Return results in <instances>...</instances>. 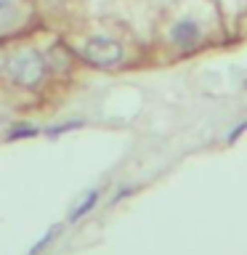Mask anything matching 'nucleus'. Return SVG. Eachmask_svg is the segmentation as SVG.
Here are the masks:
<instances>
[{"label":"nucleus","instance_id":"obj_9","mask_svg":"<svg viewBox=\"0 0 247 255\" xmlns=\"http://www.w3.org/2000/svg\"><path fill=\"white\" fill-rule=\"evenodd\" d=\"M133 191H135V186H123V189H120V191H117V194H115V197H112V205H117V202H123V199H125V197H130V194H133Z\"/></svg>","mask_w":247,"mask_h":255},{"label":"nucleus","instance_id":"obj_11","mask_svg":"<svg viewBox=\"0 0 247 255\" xmlns=\"http://www.w3.org/2000/svg\"><path fill=\"white\" fill-rule=\"evenodd\" d=\"M245 88H247V83H245Z\"/></svg>","mask_w":247,"mask_h":255},{"label":"nucleus","instance_id":"obj_1","mask_svg":"<svg viewBox=\"0 0 247 255\" xmlns=\"http://www.w3.org/2000/svg\"><path fill=\"white\" fill-rule=\"evenodd\" d=\"M45 72H48L45 59L37 51H32V48L19 51L8 61V77L21 88H37L45 80Z\"/></svg>","mask_w":247,"mask_h":255},{"label":"nucleus","instance_id":"obj_10","mask_svg":"<svg viewBox=\"0 0 247 255\" xmlns=\"http://www.w3.org/2000/svg\"><path fill=\"white\" fill-rule=\"evenodd\" d=\"M8 5V0H0V8H5Z\"/></svg>","mask_w":247,"mask_h":255},{"label":"nucleus","instance_id":"obj_7","mask_svg":"<svg viewBox=\"0 0 247 255\" xmlns=\"http://www.w3.org/2000/svg\"><path fill=\"white\" fill-rule=\"evenodd\" d=\"M83 125H85L83 120H69V123H61V125L45 128V135H48V138H56V135H61V133H69V130H77V128H83Z\"/></svg>","mask_w":247,"mask_h":255},{"label":"nucleus","instance_id":"obj_3","mask_svg":"<svg viewBox=\"0 0 247 255\" xmlns=\"http://www.w3.org/2000/svg\"><path fill=\"white\" fill-rule=\"evenodd\" d=\"M202 27L194 19H181L170 27V43L181 51H194V48L202 43Z\"/></svg>","mask_w":247,"mask_h":255},{"label":"nucleus","instance_id":"obj_4","mask_svg":"<svg viewBox=\"0 0 247 255\" xmlns=\"http://www.w3.org/2000/svg\"><path fill=\"white\" fill-rule=\"evenodd\" d=\"M99 199H101V189H91V191H85V197L80 199V202L72 207V213L67 215V221L69 223H77V221H83L88 213L93 210L96 205H99Z\"/></svg>","mask_w":247,"mask_h":255},{"label":"nucleus","instance_id":"obj_8","mask_svg":"<svg viewBox=\"0 0 247 255\" xmlns=\"http://www.w3.org/2000/svg\"><path fill=\"white\" fill-rule=\"evenodd\" d=\"M245 133H247V120H242V123H237V125L231 128L229 133H226V143H229V146H234V143H239V138H242Z\"/></svg>","mask_w":247,"mask_h":255},{"label":"nucleus","instance_id":"obj_6","mask_svg":"<svg viewBox=\"0 0 247 255\" xmlns=\"http://www.w3.org/2000/svg\"><path fill=\"white\" fill-rule=\"evenodd\" d=\"M59 231H61V223H53V226L45 231V237H40L37 242L29 247V253H27V255H40V253H43L45 247H48V245H51L53 239H56V234H59Z\"/></svg>","mask_w":247,"mask_h":255},{"label":"nucleus","instance_id":"obj_5","mask_svg":"<svg viewBox=\"0 0 247 255\" xmlns=\"http://www.w3.org/2000/svg\"><path fill=\"white\" fill-rule=\"evenodd\" d=\"M40 133V128L29 125V123H16L11 130L5 133V141H19V138H35Z\"/></svg>","mask_w":247,"mask_h":255},{"label":"nucleus","instance_id":"obj_2","mask_svg":"<svg viewBox=\"0 0 247 255\" xmlns=\"http://www.w3.org/2000/svg\"><path fill=\"white\" fill-rule=\"evenodd\" d=\"M83 59L96 67H115L123 61V45L109 37H91L83 45Z\"/></svg>","mask_w":247,"mask_h":255}]
</instances>
